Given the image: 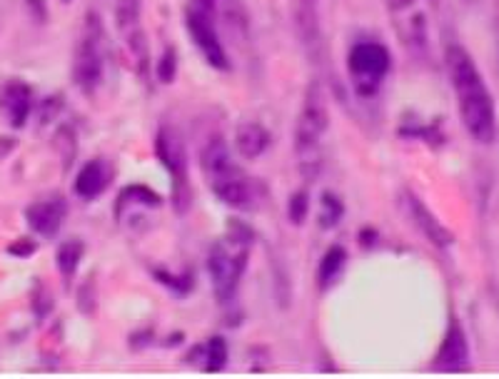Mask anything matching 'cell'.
<instances>
[{"label": "cell", "instance_id": "obj_1", "mask_svg": "<svg viewBox=\"0 0 499 379\" xmlns=\"http://www.w3.org/2000/svg\"><path fill=\"white\" fill-rule=\"evenodd\" d=\"M444 63H447L450 82H452L457 108H460V120L465 125L467 135L482 145L495 142L497 138L495 98L477 68L475 58L469 56V50L452 43V46H447Z\"/></svg>", "mask_w": 499, "mask_h": 379}, {"label": "cell", "instance_id": "obj_2", "mask_svg": "<svg viewBox=\"0 0 499 379\" xmlns=\"http://www.w3.org/2000/svg\"><path fill=\"white\" fill-rule=\"evenodd\" d=\"M200 170L205 175V183L212 195L222 205L233 210H247L255 205V185L243 173V168L235 162L230 145L225 138H210L200 150Z\"/></svg>", "mask_w": 499, "mask_h": 379}, {"label": "cell", "instance_id": "obj_3", "mask_svg": "<svg viewBox=\"0 0 499 379\" xmlns=\"http://www.w3.org/2000/svg\"><path fill=\"white\" fill-rule=\"evenodd\" d=\"M253 240H255L253 228H247L240 220H230L225 237L210 247L205 264H208L210 282H212L218 302H230L235 297V292L243 282L247 260H250Z\"/></svg>", "mask_w": 499, "mask_h": 379}, {"label": "cell", "instance_id": "obj_4", "mask_svg": "<svg viewBox=\"0 0 499 379\" xmlns=\"http://www.w3.org/2000/svg\"><path fill=\"white\" fill-rule=\"evenodd\" d=\"M330 130V103L323 82L313 81L302 95L300 116L295 123V155L305 177L314 180L323 165V140Z\"/></svg>", "mask_w": 499, "mask_h": 379}, {"label": "cell", "instance_id": "obj_5", "mask_svg": "<svg viewBox=\"0 0 499 379\" xmlns=\"http://www.w3.org/2000/svg\"><path fill=\"white\" fill-rule=\"evenodd\" d=\"M105 25L98 13H88L82 18V28L75 50H73V82L81 88L85 95H93L105 73Z\"/></svg>", "mask_w": 499, "mask_h": 379}, {"label": "cell", "instance_id": "obj_6", "mask_svg": "<svg viewBox=\"0 0 499 379\" xmlns=\"http://www.w3.org/2000/svg\"><path fill=\"white\" fill-rule=\"evenodd\" d=\"M392 70V56L380 40H357L348 50V75L360 98H374Z\"/></svg>", "mask_w": 499, "mask_h": 379}, {"label": "cell", "instance_id": "obj_7", "mask_svg": "<svg viewBox=\"0 0 499 379\" xmlns=\"http://www.w3.org/2000/svg\"><path fill=\"white\" fill-rule=\"evenodd\" d=\"M185 30L187 38L193 40V46L198 47V53L202 60L208 63L210 68L230 70V56L222 46L218 25H215V13L210 8L205 0H193L185 11Z\"/></svg>", "mask_w": 499, "mask_h": 379}, {"label": "cell", "instance_id": "obj_8", "mask_svg": "<svg viewBox=\"0 0 499 379\" xmlns=\"http://www.w3.org/2000/svg\"><path fill=\"white\" fill-rule=\"evenodd\" d=\"M116 30L128 47L130 58L135 60L140 73L148 70V38L142 30V0H117L116 3Z\"/></svg>", "mask_w": 499, "mask_h": 379}, {"label": "cell", "instance_id": "obj_9", "mask_svg": "<svg viewBox=\"0 0 499 379\" xmlns=\"http://www.w3.org/2000/svg\"><path fill=\"white\" fill-rule=\"evenodd\" d=\"M155 155H158V160L163 162L168 175L173 177L175 202L183 210L187 195V158L185 145H183V140H180V135L175 133L173 127H160L158 130V135H155Z\"/></svg>", "mask_w": 499, "mask_h": 379}, {"label": "cell", "instance_id": "obj_10", "mask_svg": "<svg viewBox=\"0 0 499 379\" xmlns=\"http://www.w3.org/2000/svg\"><path fill=\"white\" fill-rule=\"evenodd\" d=\"M323 0H292L290 18L295 35L300 40L302 50L313 60L320 58L323 53V13H320Z\"/></svg>", "mask_w": 499, "mask_h": 379}, {"label": "cell", "instance_id": "obj_11", "mask_svg": "<svg viewBox=\"0 0 499 379\" xmlns=\"http://www.w3.org/2000/svg\"><path fill=\"white\" fill-rule=\"evenodd\" d=\"M400 202H402V210H405V215L412 220V225L422 232V237L425 240H430L434 247H440V250H450L454 245V235L447 228H444V222H442L434 212H432L430 207L425 205L422 200H419L415 193H409L405 190L402 195H400Z\"/></svg>", "mask_w": 499, "mask_h": 379}, {"label": "cell", "instance_id": "obj_12", "mask_svg": "<svg viewBox=\"0 0 499 379\" xmlns=\"http://www.w3.org/2000/svg\"><path fill=\"white\" fill-rule=\"evenodd\" d=\"M0 110L13 130H23L33 113V88L21 78L3 82L0 88Z\"/></svg>", "mask_w": 499, "mask_h": 379}, {"label": "cell", "instance_id": "obj_13", "mask_svg": "<svg viewBox=\"0 0 499 379\" xmlns=\"http://www.w3.org/2000/svg\"><path fill=\"white\" fill-rule=\"evenodd\" d=\"M469 367V342L457 317H452L447 334L442 340L437 357L432 362L434 372H465Z\"/></svg>", "mask_w": 499, "mask_h": 379}, {"label": "cell", "instance_id": "obj_14", "mask_svg": "<svg viewBox=\"0 0 499 379\" xmlns=\"http://www.w3.org/2000/svg\"><path fill=\"white\" fill-rule=\"evenodd\" d=\"M68 218V202L63 197H47L25 207V222L40 237H56Z\"/></svg>", "mask_w": 499, "mask_h": 379}, {"label": "cell", "instance_id": "obj_15", "mask_svg": "<svg viewBox=\"0 0 499 379\" xmlns=\"http://www.w3.org/2000/svg\"><path fill=\"white\" fill-rule=\"evenodd\" d=\"M110 183H113V168H110V162L103 160V158H93V160H88L78 170L73 190H75V195L81 197V200L90 202V200H98L100 195H105V190H108Z\"/></svg>", "mask_w": 499, "mask_h": 379}, {"label": "cell", "instance_id": "obj_16", "mask_svg": "<svg viewBox=\"0 0 499 379\" xmlns=\"http://www.w3.org/2000/svg\"><path fill=\"white\" fill-rule=\"evenodd\" d=\"M270 140H272L270 130L262 123H255V120H245L235 130V148L243 158H250V160L265 155V150L270 148Z\"/></svg>", "mask_w": 499, "mask_h": 379}, {"label": "cell", "instance_id": "obj_17", "mask_svg": "<svg viewBox=\"0 0 499 379\" xmlns=\"http://www.w3.org/2000/svg\"><path fill=\"white\" fill-rule=\"evenodd\" d=\"M82 254H85V245H82L81 240H75V237H73V240H65L58 247L56 263H58L60 277H63V282H65V285H70V280H73L75 272H78Z\"/></svg>", "mask_w": 499, "mask_h": 379}, {"label": "cell", "instance_id": "obj_18", "mask_svg": "<svg viewBox=\"0 0 499 379\" xmlns=\"http://www.w3.org/2000/svg\"><path fill=\"white\" fill-rule=\"evenodd\" d=\"M345 264H348V253H345L340 245L330 247L325 253V257L320 260V270H317V282H320V288H330L337 277H340V272L345 270Z\"/></svg>", "mask_w": 499, "mask_h": 379}, {"label": "cell", "instance_id": "obj_19", "mask_svg": "<svg viewBox=\"0 0 499 379\" xmlns=\"http://www.w3.org/2000/svg\"><path fill=\"white\" fill-rule=\"evenodd\" d=\"M228 342L222 337H210L208 349H205V369L208 372H220L228 365Z\"/></svg>", "mask_w": 499, "mask_h": 379}, {"label": "cell", "instance_id": "obj_20", "mask_svg": "<svg viewBox=\"0 0 499 379\" xmlns=\"http://www.w3.org/2000/svg\"><path fill=\"white\" fill-rule=\"evenodd\" d=\"M345 215V205H342V200L332 193H325L323 195V212H320V225L323 228H335L337 222L342 220Z\"/></svg>", "mask_w": 499, "mask_h": 379}, {"label": "cell", "instance_id": "obj_21", "mask_svg": "<svg viewBox=\"0 0 499 379\" xmlns=\"http://www.w3.org/2000/svg\"><path fill=\"white\" fill-rule=\"evenodd\" d=\"M155 75L163 85L175 82V78H177V53H175V47H165L158 65H155Z\"/></svg>", "mask_w": 499, "mask_h": 379}, {"label": "cell", "instance_id": "obj_22", "mask_svg": "<svg viewBox=\"0 0 499 379\" xmlns=\"http://www.w3.org/2000/svg\"><path fill=\"white\" fill-rule=\"evenodd\" d=\"M307 215H310V195H307L305 190H297V193L290 197V202H288V218H290V222H295V225H302Z\"/></svg>", "mask_w": 499, "mask_h": 379}, {"label": "cell", "instance_id": "obj_23", "mask_svg": "<svg viewBox=\"0 0 499 379\" xmlns=\"http://www.w3.org/2000/svg\"><path fill=\"white\" fill-rule=\"evenodd\" d=\"M384 8H387V15L390 18H397V15H405V13H412L417 8V0H383Z\"/></svg>", "mask_w": 499, "mask_h": 379}, {"label": "cell", "instance_id": "obj_24", "mask_svg": "<svg viewBox=\"0 0 499 379\" xmlns=\"http://www.w3.org/2000/svg\"><path fill=\"white\" fill-rule=\"evenodd\" d=\"M35 250H38V245L33 240H28V237H21V240L8 245V253L15 254V257H30V254H35Z\"/></svg>", "mask_w": 499, "mask_h": 379}, {"label": "cell", "instance_id": "obj_25", "mask_svg": "<svg viewBox=\"0 0 499 379\" xmlns=\"http://www.w3.org/2000/svg\"><path fill=\"white\" fill-rule=\"evenodd\" d=\"M497 21H499V0H497Z\"/></svg>", "mask_w": 499, "mask_h": 379}, {"label": "cell", "instance_id": "obj_26", "mask_svg": "<svg viewBox=\"0 0 499 379\" xmlns=\"http://www.w3.org/2000/svg\"><path fill=\"white\" fill-rule=\"evenodd\" d=\"M63 3H70V0H63Z\"/></svg>", "mask_w": 499, "mask_h": 379}]
</instances>
